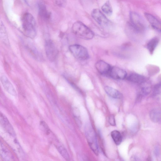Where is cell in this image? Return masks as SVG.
<instances>
[{"label":"cell","instance_id":"4316f807","mask_svg":"<svg viewBox=\"0 0 161 161\" xmlns=\"http://www.w3.org/2000/svg\"><path fill=\"white\" fill-rule=\"evenodd\" d=\"M56 4L60 7H64L66 3V0H56Z\"/></svg>","mask_w":161,"mask_h":161},{"label":"cell","instance_id":"603a6c76","mask_svg":"<svg viewBox=\"0 0 161 161\" xmlns=\"http://www.w3.org/2000/svg\"><path fill=\"white\" fill-rule=\"evenodd\" d=\"M102 10L106 14L111 15L113 12L112 7L109 1L106 2L102 7Z\"/></svg>","mask_w":161,"mask_h":161},{"label":"cell","instance_id":"3957f363","mask_svg":"<svg viewBox=\"0 0 161 161\" xmlns=\"http://www.w3.org/2000/svg\"><path fill=\"white\" fill-rule=\"evenodd\" d=\"M131 26L133 31L136 34H141L143 32L145 28V21L137 13L131 12L130 14Z\"/></svg>","mask_w":161,"mask_h":161},{"label":"cell","instance_id":"2e32d148","mask_svg":"<svg viewBox=\"0 0 161 161\" xmlns=\"http://www.w3.org/2000/svg\"><path fill=\"white\" fill-rule=\"evenodd\" d=\"M104 90L106 94L114 98L120 99L122 98V95L118 90L111 87L106 86Z\"/></svg>","mask_w":161,"mask_h":161},{"label":"cell","instance_id":"ffe728a7","mask_svg":"<svg viewBox=\"0 0 161 161\" xmlns=\"http://www.w3.org/2000/svg\"><path fill=\"white\" fill-rule=\"evenodd\" d=\"M1 38L3 42L6 45L9 46V42L8 37L6 32L5 27L2 23L1 26Z\"/></svg>","mask_w":161,"mask_h":161},{"label":"cell","instance_id":"8992f818","mask_svg":"<svg viewBox=\"0 0 161 161\" xmlns=\"http://www.w3.org/2000/svg\"><path fill=\"white\" fill-rule=\"evenodd\" d=\"M45 51L48 59L53 62L56 59L58 51L54 43L51 40L46 41L45 44Z\"/></svg>","mask_w":161,"mask_h":161},{"label":"cell","instance_id":"5bb4252c","mask_svg":"<svg viewBox=\"0 0 161 161\" xmlns=\"http://www.w3.org/2000/svg\"><path fill=\"white\" fill-rule=\"evenodd\" d=\"M127 79L130 82L139 84L147 80L144 76L136 73L130 74L127 77Z\"/></svg>","mask_w":161,"mask_h":161},{"label":"cell","instance_id":"52a82bcc","mask_svg":"<svg viewBox=\"0 0 161 161\" xmlns=\"http://www.w3.org/2000/svg\"><path fill=\"white\" fill-rule=\"evenodd\" d=\"M91 15L99 25L102 27H106L109 25V20L100 10L98 9H94L92 12Z\"/></svg>","mask_w":161,"mask_h":161},{"label":"cell","instance_id":"6da1fadb","mask_svg":"<svg viewBox=\"0 0 161 161\" xmlns=\"http://www.w3.org/2000/svg\"><path fill=\"white\" fill-rule=\"evenodd\" d=\"M22 23L25 35L34 39L37 34V30L36 21L33 15L29 13L25 14L22 18Z\"/></svg>","mask_w":161,"mask_h":161},{"label":"cell","instance_id":"277c9868","mask_svg":"<svg viewBox=\"0 0 161 161\" xmlns=\"http://www.w3.org/2000/svg\"><path fill=\"white\" fill-rule=\"evenodd\" d=\"M69 50L73 56L76 59L81 60H85L89 58L87 50L83 46L77 44L71 45Z\"/></svg>","mask_w":161,"mask_h":161},{"label":"cell","instance_id":"9a60e30c","mask_svg":"<svg viewBox=\"0 0 161 161\" xmlns=\"http://www.w3.org/2000/svg\"><path fill=\"white\" fill-rule=\"evenodd\" d=\"M39 14L40 17L45 20H48L50 17V13L48 12L46 5L43 2H40L38 5Z\"/></svg>","mask_w":161,"mask_h":161},{"label":"cell","instance_id":"ac0fdd59","mask_svg":"<svg viewBox=\"0 0 161 161\" xmlns=\"http://www.w3.org/2000/svg\"><path fill=\"white\" fill-rule=\"evenodd\" d=\"M159 41L158 38L155 37L150 40L147 43V47L151 54H153Z\"/></svg>","mask_w":161,"mask_h":161},{"label":"cell","instance_id":"d6986e66","mask_svg":"<svg viewBox=\"0 0 161 161\" xmlns=\"http://www.w3.org/2000/svg\"><path fill=\"white\" fill-rule=\"evenodd\" d=\"M111 135L114 143L117 145H120L122 141V137L120 132L117 130H114Z\"/></svg>","mask_w":161,"mask_h":161},{"label":"cell","instance_id":"cb8c5ba5","mask_svg":"<svg viewBox=\"0 0 161 161\" xmlns=\"http://www.w3.org/2000/svg\"><path fill=\"white\" fill-rule=\"evenodd\" d=\"M57 149L60 154L65 159L67 160H70L69 155L68 153L65 148L62 146H60L58 147Z\"/></svg>","mask_w":161,"mask_h":161},{"label":"cell","instance_id":"9c48e42d","mask_svg":"<svg viewBox=\"0 0 161 161\" xmlns=\"http://www.w3.org/2000/svg\"><path fill=\"white\" fill-rule=\"evenodd\" d=\"M1 80L3 87L7 92L13 96H16L17 95L16 90L6 76L5 75L2 76Z\"/></svg>","mask_w":161,"mask_h":161},{"label":"cell","instance_id":"d4e9b609","mask_svg":"<svg viewBox=\"0 0 161 161\" xmlns=\"http://www.w3.org/2000/svg\"><path fill=\"white\" fill-rule=\"evenodd\" d=\"M109 122L111 125L114 126L116 125L115 120L114 116L113 115H111L109 118Z\"/></svg>","mask_w":161,"mask_h":161},{"label":"cell","instance_id":"7402d4cb","mask_svg":"<svg viewBox=\"0 0 161 161\" xmlns=\"http://www.w3.org/2000/svg\"><path fill=\"white\" fill-rule=\"evenodd\" d=\"M1 156L5 161L11 160L12 159V156L10 152L4 147L1 146Z\"/></svg>","mask_w":161,"mask_h":161},{"label":"cell","instance_id":"ba28073f","mask_svg":"<svg viewBox=\"0 0 161 161\" xmlns=\"http://www.w3.org/2000/svg\"><path fill=\"white\" fill-rule=\"evenodd\" d=\"M109 76L112 79L116 80H123L127 76L126 72L118 67H111Z\"/></svg>","mask_w":161,"mask_h":161},{"label":"cell","instance_id":"484cf974","mask_svg":"<svg viewBox=\"0 0 161 161\" xmlns=\"http://www.w3.org/2000/svg\"><path fill=\"white\" fill-rule=\"evenodd\" d=\"M40 124L43 127L47 134H49L50 133V130L47 124L44 121H42L41 122Z\"/></svg>","mask_w":161,"mask_h":161},{"label":"cell","instance_id":"7a4b0ae2","mask_svg":"<svg viewBox=\"0 0 161 161\" xmlns=\"http://www.w3.org/2000/svg\"><path fill=\"white\" fill-rule=\"evenodd\" d=\"M72 30L75 34L83 40H91L95 35L90 28L80 21L74 23L72 27Z\"/></svg>","mask_w":161,"mask_h":161},{"label":"cell","instance_id":"4fadbf2b","mask_svg":"<svg viewBox=\"0 0 161 161\" xmlns=\"http://www.w3.org/2000/svg\"><path fill=\"white\" fill-rule=\"evenodd\" d=\"M151 90V84L147 80L140 84V92L139 94L140 98L149 94Z\"/></svg>","mask_w":161,"mask_h":161},{"label":"cell","instance_id":"8fae6325","mask_svg":"<svg viewBox=\"0 0 161 161\" xmlns=\"http://www.w3.org/2000/svg\"><path fill=\"white\" fill-rule=\"evenodd\" d=\"M1 123L5 131L10 135L14 137L16 135L14 130L8 119L2 113L1 114Z\"/></svg>","mask_w":161,"mask_h":161},{"label":"cell","instance_id":"30bf717a","mask_svg":"<svg viewBox=\"0 0 161 161\" xmlns=\"http://www.w3.org/2000/svg\"><path fill=\"white\" fill-rule=\"evenodd\" d=\"M95 66L99 73L104 75H109L112 67L108 63L101 60L97 61Z\"/></svg>","mask_w":161,"mask_h":161},{"label":"cell","instance_id":"5b68a950","mask_svg":"<svg viewBox=\"0 0 161 161\" xmlns=\"http://www.w3.org/2000/svg\"><path fill=\"white\" fill-rule=\"evenodd\" d=\"M87 139L91 148L96 155L98 150L95 134L93 129L90 125H87L85 128Z\"/></svg>","mask_w":161,"mask_h":161},{"label":"cell","instance_id":"e0dca14e","mask_svg":"<svg viewBox=\"0 0 161 161\" xmlns=\"http://www.w3.org/2000/svg\"><path fill=\"white\" fill-rule=\"evenodd\" d=\"M150 118L152 121L158 123L161 121V110L158 109H154L151 111Z\"/></svg>","mask_w":161,"mask_h":161},{"label":"cell","instance_id":"44dd1931","mask_svg":"<svg viewBox=\"0 0 161 161\" xmlns=\"http://www.w3.org/2000/svg\"><path fill=\"white\" fill-rule=\"evenodd\" d=\"M153 96L158 100H161V83L156 84L154 86L153 90Z\"/></svg>","mask_w":161,"mask_h":161},{"label":"cell","instance_id":"7c38bea8","mask_svg":"<svg viewBox=\"0 0 161 161\" xmlns=\"http://www.w3.org/2000/svg\"><path fill=\"white\" fill-rule=\"evenodd\" d=\"M145 16L153 28L161 32V23L156 18L147 13H145Z\"/></svg>","mask_w":161,"mask_h":161}]
</instances>
